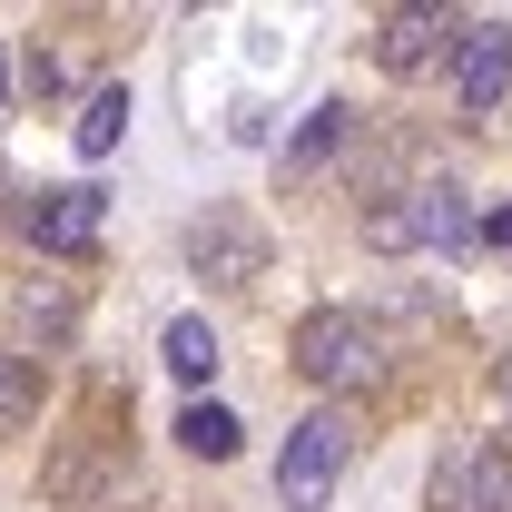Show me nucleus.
Masks as SVG:
<instances>
[{
  "instance_id": "nucleus-1",
  "label": "nucleus",
  "mask_w": 512,
  "mask_h": 512,
  "mask_svg": "<svg viewBox=\"0 0 512 512\" xmlns=\"http://www.w3.org/2000/svg\"><path fill=\"white\" fill-rule=\"evenodd\" d=\"M296 375H316V384H375L384 375V335L375 316H355V306H316V316L296 325Z\"/></svg>"
},
{
  "instance_id": "nucleus-2",
  "label": "nucleus",
  "mask_w": 512,
  "mask_h": 512,
  "mask_svg": "<svg viewBox=\"0 0 512 512\" xmlns=\"http://www.w3.org/2000/svg\"><path fill=\"white\" fill-rule=\"evenodd\" d=\"M345 453H355L345 414H306V424L286 434V453H276V503H286V512H325V503H335Z\"/></svg>"
},
{
  "instance_id": "nucleus-3",
  "label": "nucleus",
  "mask_w": 512,
  "mask_h": 512,
  "mask_svg": "<svg viewBox=\"0 0 512 512\" xmlns=\"http://www.w3.org/2000/svg\"><path fill=\"white\" fill-rule=\"evenodd\" d=\"M434 512H512L503 444H453L444 463H434Z\"/></svg>"
},
{
  "instance_id": "nucleus-4",
  "label": "nucleus",
  "mask_w": 512,
  "mask_h": 512,
  "mask_svg": "<svg viewBox=\"0 0 512 512\" xmlns=\"http://www.w3.org/2000/svg\"><path fill=\"white\" fill-rule=\"evenodd\" d=\"M503 89H512V20H473L463 50H453V99H463L473 119H493Z\"/></svg>"
},
{
  "instance_id": "nucleus-5",
  "label": "nucleus",
  "mask_w": 512,
  "mask_h": 512,
  "mask_svg": "<svg viewBox=\"0 0 512 512\" xmlns=\"http://www.w3.org/2000/svg\"><path fill=\"white\" fill-rule=\"evenodd\" d=\"M188 256L207 266V276L247 286V276H266V227H256V217H237V207H207V217L188 227Z\"/></svg>"
},
{
  "instance_id": "nucleus-6",
  "label": "nucleus",
  "mask_w": 512,
  "mask_h": 512,
  "mask_svg": "<svg viewBox=\"0 0 512 512\" xmlns=\"http://www.w3.org/2000/svg\"><path fill=\"white\" fill-rule=\"evenodd\" d=\"M444 50H463L453 10H384L375 20V60L384 69H424V60H444Z\"/></svg>"
},
{
  "instance_id": "nucleus-7",
  "label": "nucleus",
  "mask_w": 512,
  "mask_h": 512,
  "mask_svg": "<svg viewBox=\"0 0 512 512\" xmlns=\"http://www.w3.org/2000/svg\"><path fill=\"white\" fill-rule=\"evenodd\" d=\"M99 217H109L99 188H50L40 207H30V237H40L50 256H89V247H99Z\"/></svg>"
},
{
  "instance_id": "nucleus-8",
  "label": "nucleus",
  "mask_w": 512,
  "mask_h": 512,
  "mask_svg": "<svg viewBox=\"0 0 512 512\" xmlns=\"http://www.w3.org/2000/svg\"><path fill=\"white\" fill-rule=\"evenodd\" d=\"M404 207H414V247H473V197L453 188V178H424V188H404Z\"/></svg>"
},
{
  "instance_id": "nucleus-9",
  "label": "nucleus",
  "mask_w": 512,
  "mask_h": 512,
  "mask_svg": "<svg viewBox=\"0 0 512 512\" xmlns=\"http://www.w3.org/2000/svg\"><path fill=\"white\" fill-rule=\"evenodd\" d=\"M158 355H168V375H178V384H207V375H217V325H207V316H178L168 335H158Z\"/></svg>"
},
{
  "instance_id": "nucleus-10",
  "label": "nucleus",
  "mask_w": 512,
  "mask_h": 512,
  "mask_svg": "<svg viewBox=\"0 0 512 512\" xmlns=\"http://www.w3.org/2000/svg\"><path fill=\"white\" fill-rule=\"evenodd\" d=\"M178 444L207 453V463H227V453H237V414H227V404H188V414H178Z\"/></svg>"
},
{
  "instance_id": "nucleus-11",
  "label": "nucleus",
  "mask_w": 512,
  "mask_h": 512,
  "mask_svg": "<svg viewBox=\"0 0 512 512\" xmlns=\"http://www.w3.org/2000/svg\"><path fill=\"white\" fill-rule=\"evenodd\" d=\"M119 128H128V89H99V99L79 109V158H109Z\"/></svg>"
},
{
  "instance_id": "nucleus-12",
  "label": "nucleus",
  "mask_w": 512,
  "mask_h": 512,
  "mask_svg": "<svg viewBox=\"0 0 512 512\" xmlns=\"http://www.w3.org/2000/svg\"><path fill=\"white\" fill-rule=\"evenodd\" d=\"M30 414H40V384H30L20 355H0V434H10V424H30Z\"/></svg>"
},
{
  "instance_id": "nucleus-13",
  "label": "nucleus",
  "mask_w": 512,
  "mask_h": 512,
  "mask_svg": "<svg viewBox=\"0 0 512 512\" xmlns=\"http://www.w3.org/2000/svg\"><path fill=\"white\" fill-rule=\"evenodd\" d=\"M335 138H345V109H335V99H325L316 119L296 128V148H286V168H316V158H325V148H335Z\"/></svg>"
},
{
  "instance_id": "nucleus-14",
  "label": "nucleus",
  "mask_w": 512,
  "mask_h": 512,
  "mask_svg": "<svg viewBox=\"0 0 512 512\" xmlns=\"http://www.w3.org/2000/svg\"><path fill=\"white\" fill-rule=\"evenodd\" d=\"M365 247H384V256H404V247H414V207H404V197L365 217Z\"/></svg>"
},
{
  "instance_id": "nucleus-15",
  "label": "nucleus",
  "mask_w": 512,
  "mask_h": 512,
  "mask_svg": "<svg viewBox=\"0 0 512 512\" xmlns=\"http://www.w3.org/2000/svg\"><path fill=\"white\" fill-rule=\"evenodd\" d=\"M483 237H493V247H512V207H493V217H483Z\"/></svg>"
},
{
  "instance_id": "nucleus-16",
  "label": "nucleus",
  "mask_w": 512,
  "mask_h": 512,
  "mask_svg": "<svg viewBox=\"0 0 512 512\" xmlns=\"http://www.w3.org/2000/svg\"><path fill=\"white\" fill-rule=\"evenodd\" d=\"M503 404H512V375H503Z\"/></svg>"
},
{
  "instance_id": "nucleus-17",
  "label": "nucleus",
  "mask_w": 512,
  "mask_h": 512,
  "mask_svg": "<svg viewBox=\"0 0 512 512\" xmlns=\"http://www.w3.org/2000/svg\"><path fill=\"white\" fill-rule=\"evenodd\" d=\"M0 109H10V89H0Z\"/></svg>"
}]
</instances>
